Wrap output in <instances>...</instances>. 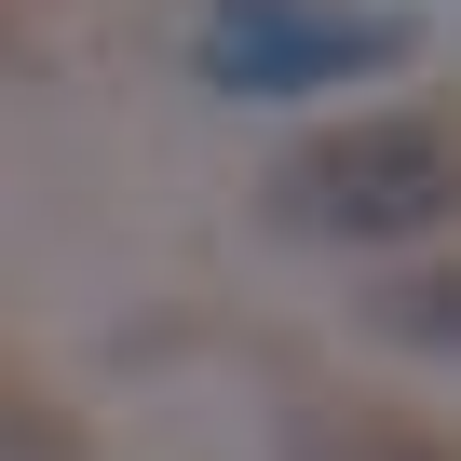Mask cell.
<instances>
[{
    "mask_svg": "<svg viewBox=\"0 0 461 461\" xmlns=\"http://www.w3.org/2000/svg\"><path fill=\"white\" fill-rule=\"evenodd\" d=\"M258 217L285 245H420L461 217V122L447 109H366L272 163Z\"/></svg>",
    "mask_w": 461,
    "mask_h": 461,
    "instance_id": "6da1fadb",
    "label": "cell"
},
{
    "mask_svg": "<svg viewBox=\"0 0 461 461\" xmlns=\"http://www.w3.org/2000/svg\"><path fill=\"white\" fill-rule=\"evenodd\" d=\"M407 14H353V0H217L190 68L217 95H326L353 68H407Z\"/></svg>",
    "mask_w": 461,
    "mask_h": 461,
    "instance_id": "7a4b0ae2",
    "label": "cell"
},
{
    "mask_svg": "<svg viewBox=\"0 0 461 461\" xmlns=\"http://www.w3.org/2000/svg\"><path fill=\"white\" fill-rule=\"evenodd\" d=\"M272 461H461V434L420 420V407H393V393H339V380H312V393L285 407Z\"/></svg>",
    "mask_w": 461,
    "mask_h": 461,
    "instance_id": "3957f363",
    "label": "cell"
},
{
    "mask_svg": "<svg viewBox=\"0 0 461 461\" xmlns=\"http://www.w3.org/2000/svg\"><path fill=\"white\" fill-rule=\"evenodd\" d=\"M380 339H407V353H461V258H407L393 285H366L353 299Z\"/></svg>",
    "mask_w": 461,
    "mask_h": 461,
    "instance_id": "277c9868",
    "label": "cell"
},
{
    "mask_svg": "<svg viewBox=\"0 0 461 461\" xmlns=\"http://www.w3.org/2000/svg\"><path fill=\"white\" fill-rule=\"evenodd\" d=\"M0 461H109L95 447V420H68L55 407V380L14 353V366H0Z\"/></svg>",
    "mask_w": 461,
    "mask_h": 461,
    "instance_id": "5b68a950",
    "label": "cell"
}]
</instances>
